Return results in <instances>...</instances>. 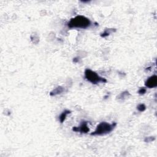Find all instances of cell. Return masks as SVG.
Listing matches in <instances>:
<instances>
[{"label": "cell", "instance_id": "cell-3", "mask_svg": "<svg viewBox=\"0 0 157 157\" xmlns=\"http://www.w3.org/2000/svg\"><path fill=\"white\" fill-rule=\"evenodd\" d=\"M85 77L88 81L93 84H97L101 82L105 83L107 82L104 78L100 77L96 72L89 69H86L85 71Z\"/></svg>", "mask_w": 157, "mask_h": 157}, {"label": "cell", "instance_id": "cell-7", "mask_svg": "<svg viewBox=\"0 0 157 157\" xmlns=\"http://www.w3.org/2000/svg\"><path fill=\"white\" fill-rule=\"evenodd\" d=\"M63 91H64V89H63L61 86H58V87L56 88L55 89H54V90L50 93V95H51V96L56 95V94H58L61 93Z\"/></svg>", "mask_w": 157, "mask_h": 157}, {"label": "cell", "instance_id": "cell-6", "mask_svg": "<svg viewBox=\"0 0 157 157\" xmlns=\"http://www.w3.org/2000/svg\"><path fill=\"white\" fill-rule=\"evenodd\" d=\"M70 112H71V111H70V110H65L64 111H63V112L61 113V115H59V121H60L61 123L64 122V121L65 120V119H66L67 115L69 113H70Z\"/></svg>", "mask_w": 157, "mask_h": 157}, {"label": "cell", "instance_id": "cell-1", "mask_svg": "<svg viewBox=\"0 0 157 157\" xmlns=\"http://www.w3.org/2000/svg\"><path fill=\"white\" fill-rule=\"evenodd\" d=\"M67 25L70 28L85 29L91 26V22L85 16L77 15L74 18H71Z\"/></svg>", "mask_w": 157, "mask_h": 157}, {"label": "cell", "instance_id": "cell-9", "mask_svg": "<svg viewBox=\"0 0 157 157\" xmlns=\"http://www.w3.org/2000/svg\"><path fill=\"white\" fill-rule=\"evenodd\" d=\"M146 91H147L146 88H144V87H143V88H141L139 90L138 93H139V94H144L145 93Z\"/></svg>", "mask_w": 157, "mask_h": 157}, {"label": "cell", "instance_id": "cell-8", "mask_svg": "<svg viewBox=\"0 0 157 157\" xmlns=\"http://www.w3.org/2000/svg\"><path fill=\"white\" fill-rule=\"evenodd\" d=\"M137 110H138L139 111H140V112H143V111H144V110H145L146 107H145V105L144 104H139V105H137Z\"/></svg>", "mask_w": 157, "mask_h": 157}, {"label": "cell", "instance_id": "cell-5", "mask_svg": "<svg viewBox=\"0 0 157 157\" xmlns=\"http://www.w3.org/2000/svg\"><path fill=\"white\" fill-rule=\"evenodd\" d=\"M86 121H83L78 127H73L72 130L75 132H80L81 133H86L89 131V128L88 127Z\"/></svg>", "mask_w": 157, "mask_h": 157}, {"label": "cell", "instance_id": "cell-2", "mask_svg": "<svg viewBox=\"0 0 157 157\" xmlns=\"http://www.w3.org/2000/svg\"><path fill=\"white\" fill-rule=\"evenodd\" d=\"M116 124L115 123L110 124L107 122H101L97 126L95 131L91 133V134L94 136H101L108 134L114 129Z\"/></svg>", "mask_w": 157, "mask_h": 157}, {"label": "cell", "instance_id": "cell-4", "mask_svg": "<svg viewBox=\"0 0 157 157\" xmlns=\"http://www.w3.org/2000/svg\"><path fill=\"white\" fill-rule=\"evenodd\" d=\"M145 86L149 88H155L157 86V77L155 75H153L150 77L145 82Z\"/></svg>", "mask_w": 157, "mask_h": 157}]
</instances>
